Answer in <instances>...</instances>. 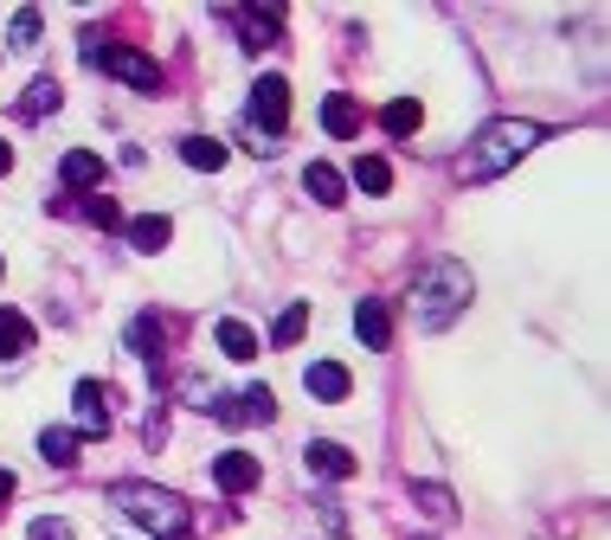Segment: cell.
I'll list each match as a JSON object with an SVG mask.
<instances>
[{
    "label": "cell",
    "mask_w": 611,
    "mask_h": 540,
    "mask_svg": "<svg viewBox=\"0 0 611 540\" xmlns=\"http://www.w3.org/2000/svg\"><path fill=\"white\" fill-rule=\"evenodd\" d=\"M464 309H471V270L457 265V258H431V265L418 270V283H412V322L425 335H438Z\"/></svg>",
    "instance_id": "1"
},
{
    "label": "cell",
    "mask_w": 611,
    "mask_h": 540,
    "mask_svg": "<svg viewBox=\"0 0 611 540\" xmlns=\"http://www.w3.org/2000/svg\"><path fill=\"white\" fill-rule=\"evenodd\" d=\"M535 142H541V123H528V116H496V123H482V130L471 135V148H464V181H496V174H509Z\"/></svg>",
    "instance_id": "2"
},
{
    "label": "cell",
    "mask_w": 611,
    "mask_h": 540,
    "mask_svg": "<svg viewBox=\"0 0 611 540\" xmlns=\"http://www.w3.org/2000/svg\"><path fill=\"white\" fill-rule=\"evenodd\" d=\"M110 502H117L130 521H142L148 535H161V540L187 535V502H181L174 489H155V482H117V489H110Z\"/></svg>",
    "instance_id": "3"
},
{
    "label": "cell",
    "mask_w": 611,
    "mask_h": 540,
    "mask_svg": "<svg viewBox=\"0 0 611 540\" xmlns=\"http://www.w3.org/2000/svg\"><path fill=\"white\" fill-rule=\"evenodd\" d=\"M90 65L110 71L117 84H130V90H161V65L136 52V46H110V52H90Z\"/></svg>",
    "instance_id": "4"
},
{
    "label": "cell",
    "mask_w": 611,
    "mask_h": 540,
    "mask_svg": "<svg viewBox=\"0 0 611 540\" xmlns=\"http://www.w3.org/2000/svg\"><path fill=\"white\" fill-rule=\"evenodd\" d=\"M252 123L271 135V142L283 135V123H290V84H283L277 71H265V77L252 84Z\"/></svg>",
    "instance_id": "5"
},
{
    "label": "cell",
    "mask_w": 611,
    "mask_h": 540,
    "mask_svg": "<svg viewBox=\"0 0 611 540\" xmlns=\"http://www.w3.org/2000/svg\"><path fill=\"white\" fill-rule=\"evenodd\" d=\"M212 482H219L225 495H252V489L265 482V464H258L252 451H219V457H212Z\"/></svg>",
    "instance_id": "6"
},
{
    "label": "cell",
    "mask_w": 611,
    "mask_h": 540,
    "mask_svg": "<svg viewBox=\"0 0 611 540\" xmlns=\"http://www.w3.org/2000/svg\"><path fill=\"white\" fill-rule=\"evenodd\" d=\"M212 412H219L225 425H271V418H277V400H271V386H245L239 400H225V393H219V400H212Z\"/></svg>",
    "instance_id": "7"
},
{
    "label": "cell",
    "mask_w": 611,
    "mask_h": 540,
    "mask_svg": "<svg viewBox=\"0 0 611 540\" xmlns=\"http://www.w3.org/2000/svg\"><path fill=\"white\" fill-rule=\"evenodd\" d=\"M71 405H77V431H84V438H103V431H110V386H103V380H77Z\"/></svg>",
    "instance_id": "8"
},
{
    "label": "cell",
    "mask_w": 611,
    "mask_h": 540,
    "mask_svg": "<svg viewBox=\"0 0 611 540\" xmlns=\"http://www.w3.org/2000/svg\"><path fill=\"white\" fill-rule=\"evenodd\" d=\"M303 386H309V400H322V405H341L347 393H354L347 367H335V360H316V367H303Z\"/></svg>",
    "instance_id": "9"
},
{
    "label": "cell",
    "mask_w": 611,
    "mask_h": 540,
    "mask_svg": "<svg viewBox=\"0 0 611 540\" xmlns=\"http://www.w3.org/2000/svg\"><path fill=\"white\" fill-rule=\"evenodd\" d=\"M303 464H309L316 476H329V482H341V476L361 470V464H354V451H347V444H335V438H316V444L303 451Z\"/></svg>",
    "instance_id": "10"
},
{
    "label": "cell",
    "mask_w": 611,
    "mask_h": 540,
    "mask_svg": "<svg viewBox=\"0 0 611 540\" xmlns=\"http://www.w3.org/2000/svg\"><path fill=\"white\" fill-rule=\"evenodd\" d=\"M354 335L367 341L374 354H380V347H393V322H387V303H374V296H367V303L354 309Z\"/></svg>",
    "instance_id": "11"
},
{
    "label": "cell",
    "mask_w": 611,
    "mask_h": 540,
    "mask_svg": "<svg viewBox=\"0 0 611 540\" xmlns=\"http://www.w3.org/2000/svg\"><path fill=\"white\" fill-rule=\"evenodd\" d=\"M59 181H65V187H77V194H84V187H97V181H103V155L71 148L65 161H59Z\"/></svg>",
    "instance_id": "12"
},
{
    "label": "cell",
    "mask_w": 611,
    "mask_h": 540,
    "mask_svg": "<svg viewBox=\"0 0 611 540\" xmlns=\"http://www.w3.org/2000/svg\"><path fill=\"white\" fill-rule=\"evenodd\" d=\"M52 110H59V77H33L26 97H20V123H39V116H52Z\"/></svg>",
    "instance_id": "13"
},
{
    "label": "cell",
    "mask_w": 611,
    "mask_h": 540,
    "mask_svg": "<svg viewBox=\"0 0 611 540\" xmlns=\"http://www.w3.org/2000/svg\"><path fill=\"white\" fill-rule=\"evenodd\" d=\"M181 161L200 168V174H219V168H225V142H219V135H187V142H181Z\"/></svg>",
    "instance_id": "14"
},
{
    "label": "cell",
    "mask_w": 611,
    "mask_h": 540,
    "mask_svg": "<svg viewBox=\"0 0 611 540\" xmlns=\"http://www.w3.org/2000/svg\"><path fill=\"white\" fill-rule=\"evenodd\" d=\"M322 130L335 135V142H347V135H361V103H354V97H329V103H322Z\"/></svg>",
    "instance_id": "15"
},
{
    "label": "cell",
    "mask_w": 611,
    "mask_h": 540,
    "mask_svg": "<svg viewBox=\"0 0 611 540\" xmlns=\"http://www.w3.org/2000/svg\"><path fill=\"white\" fill-rule=\"evenodd\" d=\"M212 341H219V354H225V360H258V335H252L245 322H232V316L212 329Z\"/></svg>",
    "instance_id": "16"
},
{
    "label": "cell",
    "mask_w": 611,
    "mask_h": 540,
    "mask_svg": "<svg viewBox=\"0 0 611 540\" xmlns=\"http://www.w3.org/2000/svg\"><path fill=\"white\" fill-rule=\"evenodd\" d=\"M168 238H174L168 212H142V219H130V245H136V251H161Z\"/></svg>",
    "instance_id": "17"
},
{
    "label": "cell",
    "mask_w": 611,
    "mask_h": 540,
    "mask_svg": "<svg viewBox=\"0 0 611 540\" xmlns=\"http://www.w3.org/2000/svg\"><path fill=\"white\" fill-rule=\"evenodd\" d=\"M33 347V322L20 309H0V360H20Z\"/></svg>",
    "instance_id": "18"
},
{
    "label": "cell",
    "mask_w": 611,
    "mask_h": 540,
    "mask_svg": "<svg viewBox=\"0 0 611 540\" xmlns=\"http://www.w3.org/2000/svg\"><path fill=\"white\" fill-rule=\"evenodd\" d=\"M303 194H309V200H322V206H341L347 187H341L335 168H322V161H316V168H303Z\"/></svg>",
    "instance_id": "19"
},
{
    "label": "cell",
    "mask_w": 611,
    "mask_h": 540,
    "mask_svg": "<svg viewBox=\"0 0 611 540\" xmlns=\"http://www.w3.org/2000/svg\"><path fill=\"white\" fill-rule=\"evenodd\" d=\"M39 457H46V464H59V470H71V464H77V431H59V425H52V431H39Z\"/></svg>",
    "instance_id": "20"
},
{
    "label": "cell",
    "mask_w": 611,
    "mask_h": 540,
    "mask_svg": "<svg viewBox=\"0 0 611 540\" xmlns=\"http://www.w3.org/2000/svg\"><path fill=\"white\" fill-rule=\"evenodd\" d=\"M354 187H361V194H387V187H393V168H387L380 155H361V161H354Z\"/></svg>",
    "instance_id": "21"
},
{
    "label": "cell",
    "mask_w": 611,
    "mask_h": 540,
    "mask_svg": "<svg viewBox=\"0 0 611 540\" xmlns=\"http://www.w3.org/2000/svg\"><path fill=\"white\" fill-rule=\"evenodd\" d=\"M418 116H425V110H418L412 97H393V103L380 110V130H387V135H412V130H418Z\"/></svg>",
    "instance_id": "22"
},
{
    "label": "cell",
    "mask_w": 611,
    "mask_h": 540,
    "mask_svg": "<svg viewBox=\"0 0 611 540\" xmlns=\"http://www.w3.org/2000/svg\"><path fill=\"white\" fill-rule=\"evenodd\" d=\"M130 347H136L155 373H161V322H155V316H142L136 329H130Z\"/></svg>",
    "instance_id": "23"
},
{
    "label": "cell",
    "mask_w": 611,
    "mask_h": 540,
    "mask_svg": "<svg viewBox=\"0 0 611 540\" xmlns=\"http://www.w3.org/2000/svg\"><path fill=\"white\" fill-rule=\"evenodd\" d=\"M303 329H309V309H303V303H290V309L277 316V329H271V347H296Z\"/></svg>",
    "instance_id": "24"
},
{
    "label": "cell",
    "mask_w": 611,
    "mask_h": 540,
    "mask_svg": "<svg viewBox=\"0 0 611 540\" xmlns=\"http://www.w3.org/2000/svg\"><path fill=\"white\" fill-rule=\"evenodd\" d=\"M7 39H13L20 52H26V46H39V7H20V13H13V26H7Z\"/></svg>",
    "instance_id": "25"
},
{
    "label": "cell",
    "mask_w": 611,
    "mask_h": 540,
    "mask_svg": "<svg viewBox=\"0 0 611 540\" xmlns=\"http://www.w3.org/2000/svg\"><path fill=\"white\" fill-rule=\"evenodd\" d=\"M239 33H245V46L258 52V46L277 33V13H239Z\"/></svg>",
    "instance_id": "26"
},
{
    "label": "cell",
    "mask_w": 611,
    "mask_h": 540,
    "mask_svg": "<svg viewBox=\"0 0 611 540\" xmlns=\"http://www.w3.org/2000/svg\"><path fill=\"white\" fill-rule=\"evenodd\" d=\"M418 502H425V508H431L438 521H451V515H457V502H451V489H438V482H425V489H418Z\"/></svg>",
    "instance_id": "27"
},
{
    "label": "cell",
    "mask_w": 611,
    "mask_h": 540,
    "mask_svg": "<svg viewBox=\"0 0 611 540\" xmlns=\"http://www.w3.org/2000/svg\"><path fill=\"white\" fill-rule=\"evenodd\" d=\"M84 219H90V225H110V232L123 225V212H117V200H84Z\"/></svg>",
    "instance_id": "28"
},
{
    "label": "cell",
    "mask_w": 611,
    "mask_h": 540,
    "mask_svg": "<svg viewBox=\"0 0 611 540\" xmlns=\"http://www.w3.org/2000/svg\"><path fill=\"white\" fill-rule=\"evenodd\" d=\"M26 535H33V540H71V528L59 521V515H39V521H33Z\"/></svg>",
    "instance_id": "29"
},
{
    "label": "cell",
    "mask_w": 611,
    "mask_h": 540,
    "mask_svg": "<svg viewBox=\"0 0 611 540\" xmlns=\"http://www.w3.org/2000/svg\"><path fill=\"white\" fill-rule=\"evenodd\" d=\"M7 495H13V470H7V464H0V502H7Z\"/></svg>",
    "instance_id": "30"
},
{
    "label": "cell",
    "mask_w": 611,
    "mask_h": 540,
    "mask_svg": "<svg viewBox=\"0 0 611 540\" xmlns=\"http://www.w3.org/2000/svg\"><path fill=\"white\" fill-rule=\"evenodd\" d=\"M7 168H13V148H7V142H0V174H7Z\"/></svg>",
    "instance_id": "31"
},
{
    "label": "cell",
    "mask_w": 611,
    "mask_h": 540,
    "mask_svg": "<svg viewBox=\"0 0 611 540\" xmlns=\"http://www.w3.org/2000/svg\"><path fill=\"white\" fill-rule=\"evenodd\" d=\"M0 270H7V265H0Z\"/></svg>",
    "instance_id": "32"
}]
</instances>
